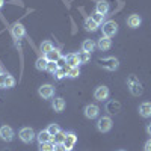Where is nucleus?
Returning <instances> with one entry per match:
<instances>
[{"label": "nucleus", "instance_id": "f257e3e1", "mask_svg": "<svg viewBox=\"0 0 151 151\" xmlns=\"http://www.w3.org/2000/svg\"><path fill=\"white\" fill-rule=\"evenodd\" d=\"M127 85H129V89H130V92H132L134 97H139V95L144 92V89H142V85H141L139 79H137L136 76H130V77L127 79Z\"/></svg>", "mask_w": 151, "mask_h": 151}, {"label": "nucleus", "instance_id": "f03ea898", "mask_svg": "<svg viewBox=\"0 0 151 151\" xmlns=\"http://www.w3.org/2000/svg\"><path fill=\"white\" fill-rule=\"evenodd\" d=\"M98 64H100V67H103V68H106V70H109V71H115L118 67H119V62H118V59L116 58H103V59H98Z\"/></svg>", "mask_w": 151, "mask_h": 151}, {"label": "nucleus", "instance_id": "7ed1b4c3", "mask_svg": "<svg viewBox=\"0 0 151 151\" xmlns=\"http://www.w3.org/2000/svg\"><path fill=\"white\" fill-rule=\"evenodd\" d=\"M101 30H103V35H104V36L112 38V36H115V35H116V32H118V24H116V21L109 20V21L103 23Z\"/></svg>", "mask_w": 151, "mask_h": 151}, {"label": "nucleus", "instance_id": "20e7f679", "mask_svg": "<svg viewBox=\"0 0 151 151\" xmlns=\"http://www.w3.org/2000/svg\"><path fill=\"white\" fill-rule=\"evenodd\" d=\"M112 127H113V122H112V119L109 116H101L98 119V122H97V129H98V132H101V133L110 132Z\"/></svg>", "mask_w": 151, "mask_h": 151}, {"label": "nucleus", "instance_id": "39448f33", "mask_svg": "<svg viewBox=\"0 0 151 151\" xmlns=\"http://www.w3.org/2000/svg\"><path fill=\"white\" fill-rule=\"evenodd\" d=\"M20 136V139L24 142V144H30L33 141V137H35V132L30 129V127H23L18 133Z\"/></svg>", "mask_w": 151, "mask_h": 151}, {"label": "nucleus", "instance_id": "423d86ee", "mask_svg": "<svg viewBox=\"0 0 151 151\" xmlns=\"http://www.w3.org/2000/svg\"><path fill=\"white\" fill-rule=\"evenodd\" d=\"M109 88L107 86H98L97 89H95V92H94V97H95V100H98V101H104V100H107L109 98Z\"/></svg>", "mask_w": 151, "mask_h": 151}, {"label": "nucleus", "instance_id": "0eeeda50", "mask_svg": "<svg viewBox=\"0 0 151 151\" xmlns=\"http://www.w3.org/2000/svg\"><path fill=\"white\" fill-rule=\"evenodd\" d=\"M0 137L6 142L12 141L14 139V130H12L9 125H2V127H0Z\"/></svg>", "mask_w": 151, "mask_h": 151}, {"label": "nucleus", "instance_id": "6e6552de", "mask_svg": "<svg viewBox=\"0 0 151 151\" xmlns=\"http://www.w3.org/2000/svg\"><path fill=\"white\" fill-rule=\"evenodd\" d=\"M100 115V107L95 106V104H88L85 107V116L89 118V119H94Z\"/></svg>", "mask_w": 151, "mask_h": 151}, {"label": "nucleus", "instance_id": "1a4fd4ad", "mask_svg": "<svg viewBox=\"0 0 151 151\" xmlns=\"http://www.w3.org/2000/svg\"><path fill=\"white\" fill-rule=\"evenodd\" d=\"M38 92H40V95L42 98H53L55 95V88L52 85H42L40 89H38Z\"/></svg>", "mask_w": 151, "mask_h": 151}, {"label": "nucleus", "instance_id": "9d476101", "mask_svg": "<svg viewBox=\"0 0 151 151\" xmlns=\"http://www.w3.org/2000/svg\"><path fill=\"white\" fill-rule=\"evenodd\" d=\"M76 142H77V136H76V133L70 132V133H67V134H65V141H64V144H65L67 151H71V150L74 148Z\"/></svg>", "mask_w": 151, "mask_h": 151}, {"label": "nucleus", "instance_id": "9b49d317", "mask_svg": "<svg viewBox=\"0 0 151 151\" xmlns=\"http://www.w3.org/2000/svg\"><path fill=\"white\" fill-rule=\"evenodd\" d=\"M12 35H14L15 40H20V38H23L26 35V29H24V26L21 23H15L14 26H12Z\"/></svg>", "mask_w": 151, "mask_h": 151}, {"label": "nucleus", "instance_id": "f8f14e48", "mask_svg": "<svg viewBox=\"0 0 151 151\" xmlns=\"http://www.w3.org/2000/svg\"><path fill=\"white\" fill-rule=\"evenodd\" d=\"M97 45H98V48L101 50V52H106V50H109V48L112 47V40H110L109 36H104V35H103V36L98 40Z\"/></svg>", "mask_w": 151, "mask_h": 151}, {"label": "nucleus", "instance_id": "ddd939ff", "mask_svg": "<svg viewBox=\"0 0 151 151\" xmlns=\"http://www.w3.org/2000/svg\"><path fill=\"white\" fill-rule=\"evenodd\" d=\"M141 23H142V18L137 15V14H132V15L127 18V26L132 27V29L139 27V26H141Z\"/></svg>", "mask_w": 151, "mask_h": 151}, {"label": "nucleus", "instance_id": "4468645a", "mask_svg": "<svg viewBox=\"0 0 151 151\" xmlns=\"http://www.w3.org/2000/svg\"><path fill=\"white\" fill-rule=\"evenodd\" d=\"M139 115L142 118H150L151 116V103L150 101H145L139 106Z\"/></svg>", "mask_w": 151, "mask_h": 151}, {"label": "nucleus", "instance_id": "2eb2a0df", "mask_svg": "<svg viewBox=\"0 0 151 151\" xmlns=\"http://www.w3.org/2000/svg\"><path fill=\"white\" fill-rule=\"evenodd\" d=\"M65 62H67V67H79L80 65V60H79V55L76 53H71L65 58Z\"/></svg>", "mask_w": 151, "mask_h": 151}, {"label": "nucleus", "instance_id": "dca6fc26", "mask_svg": "<svg viewBox=\"0 0 151 151\" xmlns=\"http://www.w3.org/2000/svg\"><path fill=\"white\" fill-rule=\"evenodd\" d=\"M45 58H47V60H48V62H58V60L62 58L60 50H59V48H53L52 52H48V53L45 55Z\"/></svg>", "mask_w": 151, "mask_h": 151}, {"label": "nucleus", "instance_id": "f3484780", "mask_svg": "<svg viewBox=\"0 0 151 151\" xmlns=\"http://www.w3.org/2000/svg\"><path fill=\"white\" fill-rule=\"evenodd\" d=\"M95 47H97V44H95L94 40H85L83 44H82V50L83 52H88V53H92L95 50Z\"/></svg>", "mask_w": 151, "mask_h": 151}, {"label": "nucleus", "instance_id": "a211bd4d", "mask_svg": "<svg viewBox=\"0 0 151 151\" xmlns=\"http://www.w3.org/2000/svg\"><path fill=\"white\" fill-rule=\"evenodd\" d=\"M95 12H100V14L106 15L109 12V3L104 2V0H100V2L97 3V6H95Z\"/></svg>", "mask_w": 151, "mask_h": 151}, {"label": "nucleus", "instance_id": "6ab92c4d", "mask_svg": "<svg viewBox=\"0 0 151 151\" xmlns=\"http://www.w3.org/2000/svg\"><path fill=\"white\" fill-rule=\"evenodd\" d=\"M85 29H86L88 32H95V30L98 29V24H97L91 17H88V18H85Z\"/></svg>", "mask_w": 151, "mask_h": 151}, {"label": "nucleus", "instance_id": "aec40b11", "mask_svg": "<svg viewBox=\"0 0 151 151\" xmlns=\"http://www.w3.org/2000/svg\"><path fill=\"white\" fill-rule=\"evenodd\" d=\"M38 141H40V144H44V142H52V134H50L47 130H42V132H40L38 133Z\"/></svg>", "mask_w": 151, "mask_h": 151}, {"label": "nucleus", "instance_id": "412c9836", "mask_svg": "<svg viewBox=\"0 0 151 151\" xmlns=\"http://www.w3.org/2000/svg\"><path fill=\"white\" fill-rule=\"evenodd\" d=\"M52 106H53V109H55L56 112H62V110L65 109V100H64V98H55L53 103H52Z\"/></svg>", "mask_w": 151, "mask_h": 151}, {"label": "nucleus", "instance_id": "4be33fe9", "mask_svg": "<svg viewBox=\"0 0 151 151\" xmlns=\"http://www.w3.org/2000/svg\"><path fill=\"white\" fill-rule=\"evenodd\" d=\"M47 65H48V60H47L45 56L40 58V59L36 60V64H35L36 70H40V71H47Z\"/></svg>", "mask_w": 151, "mask_h": 151}, {"label": "nucleus", "instance_id": "5701e85b", "mask_svg": "<svg viewBox=\"0 0 151 151\" xmlns=\"http://www.w3.org/2000/svg\"><path fill=\"white\" fill-rule=\"evenodd\" d=\"M106 109H107L109 113H118L119 109H121V104H119L118 101H110V103H107Z\"/></svg>", "mask_w": 151, "mask_h": 151}, {"label": "nucleus", "instance_id": "b1692460", "mask_svg": "<svg viewBox=\"0 0 151 151\" xmlns=\"http://www.w3.org/2000/svg\"><path fill=\"white\" fill-rule=\"evenodd\" d=\"M67 76L68 77H71V79H76V77H79L80 76V70H79V67H68V70H67Z\"/></svg>", "mask_w": 151, "mask_h": 151}, {"label": "nucleus", "instance_id": "393cba45", "mask_svg": "<svg viewBox=\"0 0 151 151\" xmlns=\"http://www.w3.org/2000/svg\"><path fill=\"white\" fill-rule=\"evenodd\" d=\"M40 48H41V52H42L44 55H47L48 52H52V50H53L55 47H53V44L50 42V41H42V42H41V47H40Z\"/></svg>", "mask_w": 151, "mask_h": 151}, {"label": "nucleus", "instance_id": "a878e982", "mask_svg": "<svg viewBox=\"0 0 151 151\" xmlns=\"http://www.w3.org/2000/svg\"><path fill=\"white\" fill-rule=\"evenodd\" d=\"M67 70H68V67H59V68L55 71V77H56L58 80H60L62 77H65V76H67Z\"/></svg>", "mask_w": 151, "mask_h": 151}, {"label": "nucleus", "instance_id": "bb28decb", "mask_svg": "<svg viewBox=\"0 0 151 151\" xmlns=\"http://www.w3.org/2000/svg\"><path fill=\"white\" fill-rule=\"evenodd\" d=\"M79 60H80V64H88V62L91 60V53H88V52H82L79 53Z\"/></svg>", "mask_w": 151, "mask_h": 151}, {"label": "nucleus", "instance_id": "cd10ccee", "mask_svg": "<svg viewBox=\"0 0 151 151\" xmlns=\"http://www.w3.org/2000/svg\"><path fill=\"white\" fill-rule=\"evenodd\" d=\"M65 134H67V133H64V132L60 130L56 136L52 137V142H53V144H60V142H64V141H65Z\"/></svg>", "mask_w": 151, "mask_h": 151}, {"label": "nucleus", "instance_id": "c85d7f7f", "mask_svg": "<svg viewBox=\"0 0 151 151\" xmlns=\"http://www.w3.org/2000/svg\"><path fill=\"white\" fill-rule=\"evenodd\" d=\"M47 132L52 134V136H56V134L60 132V127H59L58 124H50L48 127H47Z\"/></svg>", "mask_w": 151, "mask_h": 151}, {"label": "nucleus", "instance_id": "c756f323", "mask_svg": "<svg viewBox=\"0 0 151 151\" xmlns=\"http://www.w3.org/2000/svg\"><path fill=\"white\" fill-rule=\"evenodd\" d=\"M53 150H55V144H53V142L40 144V151H53Z\"/></svg>", "mask_w": 151, "mask_h": 151}, {"label": "nucleus", "instance_id": "7c9ffc66", "mask_svg": "<svg viewBox=\"0 0 151 151\" xmlns=\"http://www.w3.org/2000/svg\"><path fill=\"white\" fill-rule=\"evenodd\" d=\"M91 18L98 24V26H100V24H103V20H104V15L103 14H100V12H94V14L91 15Z\"/></svg>", "mask_w": 151, "mask_h": 151}, {"label": "nucleus", "instance_id": "2f4dec72", "mask_svg": "<svg viewBox=\"0 0 151 151\" xmlns=\"http://www.w3.org/2000/svg\"><path fill=\"white\" fill-rule=\"evenodd\" d=\"M14 85H15V79L12 76L6 74L5 76V88H14Z\"/></svg>", "mask_w": 151, "mask_h": 151}, {"label": "nucleus", "instance_id": "473e14b6", "mask_svg": "<svg viewBox=\"0 0 151 151\" xmlns=\"http://www.w3.org/2000/svg\"><path fill=\"white\" fill-rule=\"evenodd\" d=\"M59 68V65H58V62H48V65H47V71L48 73H52V74H55V71Z\"/></svg>", "mask_w": 151, "mask_h": 151}, {"label": "nucleus", "instance_id": "72a5a7b5", "mask_svg": "<svg viewBox=\"0 0 151 151\" xmlns=\"http://www.w3.org/2000/svg\"><path fill=\"white\" fill-rule=\"evenodd\" d=\"M55 151H67L65 144H64V142H60V144H55Z\"/></svg>", "mask_w": 151, "mask_h": 151}, {"label": "nucleus", "instance_id": "f704fd0d", "mask_svg": "<svg viewBox=\"0 0 151 151\" xmlns=\"http://www.w3.org/2000/svg\"><path fill=\"white\" fill-rule=\"evenodd\" d=\"M144 151H151V139H148L145 142V147H144Z\"/></svg>", "mask_w": 151, "mask_h": 151}, {"label": "nucleus", "instance_id": "c9c22d12", "mask_svg": "<svg viewBox=\"0 0 151 151\" xmlns=\"http://www.w3.org/2000/svg\"><path fill=\"white\" fill-rule=\"evenodd\" d=\"M0 88H5V76H0Z\"/></svg>", "mask_w": 151, "mask_h": 151}, {"label": "nucleus", "instance_id": "e433bc0d", "mask_svg": "<svg viewBox=\"0 0 151 151\" xmlns=\"http://www.w3.org/2000/svg\"><path fill=\"white\" fill-rule=\"evenodd\" d=\"M147 133H148V134L151 136V122H150V124L147 125Z\"/></svg>", "mask_w": 151, "mask_h": 151}, {"label": "nucleus", "instance_id": "4c0bfd02", "mask_svg": "<svg viewBox=\"0 0 151 151\" xmlns=\"http://www.w3.org/2000/svg\"><path fill=\"white\" fill-rule=\"evenodd\" d=\"M3 3H5V0H0V9L3 8Z\"/></svg>", "mask_w": 151, "mask_h": 151}, {"label": "nucleus", "instance_id": "58836bf2", "mask_svg": "<svg viewBox=\"0 0 151 151\" xmlns=\"http://www.w3.org/2000/svg\"><path fill=\"white\" fill-rule=\"evenodd\" d=\"M2 73H3V68H2V65H0V76H2Z\"/></svg>", "mask_w": 151, "mask_h": 151}, {"label": "nucleus", "instance_id": "ea45409f", "mask_svg": "<svg viewBox=\"0 0 151 151\" xmlns=\"http://www.w3.org/2000/svg\"><path fill=\"white\" fill-rule=\"evenodd\" d=\"M119 151H124V150H119Z\"/></svg>", "mask_w": 151, "mask_h": 151}, {"label": "nucleus", "instance_id": "a19ab883", "mask_svg": "<svg viewBox=\"0 0 151 151\" xmlns=\"http://www.w3.org/2000/svg\"><path fill=\"white\" fill-rule=\"evenodd\" d=\"M53 151H55V150H53Z\"/></svg>", "mask_w": 151, "mask_h": 151}]
</instances>
